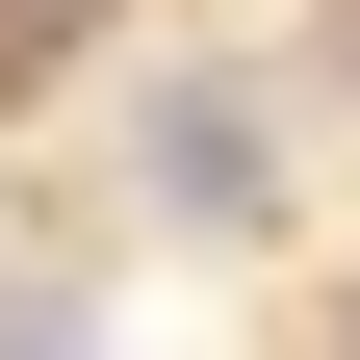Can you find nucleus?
Listing matches in <instances>:
<instances>
[{
	"label": "nucleus",
	"mask_w": 360,
	"mask_h": 360,
	"mask_svg": "<svg viewBox=\"0 0 360 360\" xmlns=\"http://www.w3.org/2000/svg\"><path fill=\"white\" fill-rule=\"evenodd\" d=\"M52 52H77V0H0V77H52Z\"/></svg>",
	"instance_id": "obj_2"
},
{
	"label": "nucleus",
	"mask_w": 360,
	"mask_h": 360,
	"mask_svg": "<svg viewBox=\"0 0 360 360\" xmlns=\"http://www.w3.org/2000/svg\"><path fill=\"white\" fill-rule=\"evenodd\" d=\"M129 206H155V232H257V206H283L257 77H155V103H129Z\"/></svg>",
	"instance_id": "obj_1"
}]
</instances>
